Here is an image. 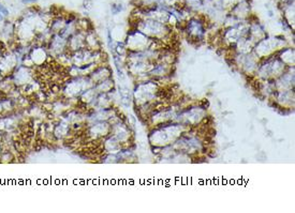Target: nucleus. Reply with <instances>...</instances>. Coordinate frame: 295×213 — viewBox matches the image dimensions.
I'll list each match as a JSON object with an SVG mask.
<instances>
[{
  "label": "nucleus",
  "instance_id": "obj_1",
  "mask_svg": "<svg viewBox=\"0 0 295 213\" xmlns=\"http://www.w3.org/2000/svg\"><path fill=\"white\" fill-rule=\"evenodd\" d=\"M0 13H1L3 16H6V15L9 14V11L6 10V8L4 6H2V4H0Z\"/></svg>",
  "mask_w": 295,
  "mask_h": 213
},
{
  "label": "nucleus",
  "instance_id": "obj_3",
  "mask_svg": "<svg viewBox=\"0 0 295 213\" xmlns=\"http://www.w3.org/2000/svg\"><path fill=\"white\" fill-rule=\"evenodd\" d=\"M2 19H3V15L0 13V21H2Z\"/></svg>",
  "mask_w": 295,
  "mask_h": 213
},
{
  "label": "nucleus",
  "instance_id": "obj_2",
  "mask_svg": "<svg viewBox=\"0 0 295 213\" xmlns=\"http://www.w3.org/2000/svg\"><path fill=\"white\" fill-rule=\"evenodd\" d=\"M37 1V0H23L24 3H30V2H34Z\"/></svg>",
  "mask_w": 295,
  "mask_h": 213
}]
</instances>
